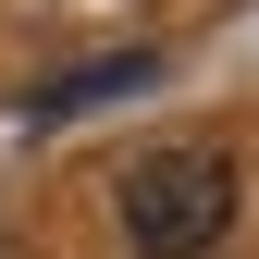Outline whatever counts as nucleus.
I'll list each match as a JSON object with an SVG mask.
<instances>
[{"label":"nucleus","mask_w":259,"mask_h":259,"mask_svg":"<svg viewBox=\"0 0 259 259\" xmlns=\"http://www.w3.org/2000/svg\"><path fill=\"white\" fill-rule=\"evenodd\" d=\"M235 235V160L222 148H148L123 160V247L136 259H210Z\"/></svg>","instance_id":"obj_1"}]
</instances>
